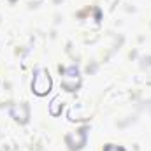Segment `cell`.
Returning a JSON list of instances; mask_svg holds the SVG:
<instances>
[{"instance_id": "cell-1", "label": "cell", "mask_w": 151, "mask_h": 151, "mask_svg": "<svg viewBox=\"0 0 151 151\" xmlns=\"http://www.w3.org/2000/svg\"><path fill=\"white\" fill-rule=\"evenodd\" d=\"M32 88L37 95H46L51 88V79H49V74L46 70H39L34 83H32Z\"/></svg>"}, {"instance_id": "cell-2", "label": "cell", "mask_w": 151, "mask_h": 151, "mask_svg": "<svg viewBox=\"0 0 151 151\" xmlns=\"http://www.w3.org/2000/svg\"><path fill=\"white\" fill-rule=\"evenodd\" d=\"M106 151H125L123 148H119V146H107Z\"/></svg>"}]
</instances>
